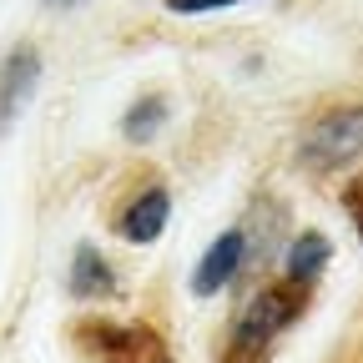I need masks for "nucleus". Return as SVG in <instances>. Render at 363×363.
I'll use <instances>...</instances> for the list:
<instances>
[{"label":"nucleus","mask_w":363,"mask_h":363,"mask_svg":"<svg viewBox=\"0 0 363 363\" xmlns=\"http://www.w3.org/2000/svg\"><path fill=\"white\" fill-rule=\"evenodd\" d=\"M172 222V192L162 187V182H152V187H142L121 212H116V233L131 242V247H147L167 233Z\"/></svg>","instance_id":"nucleus-5"},{"label":"nucleus","mask_w":363,"mask_h":363,"mask_svg":"<svg viewBox=\"0 0 363 363\" xmlns=\"http://www.w3.org/2000/svg\"><path fill=\"white\" fill-rule=\"evenodd\" d=\"M45 6H56V11H66V6H81V0H45Z\"/></svg>","instance_id":"nucleus-12"},{"label":"nucleus","mask_w":363,"mask_h":363,"mask_svg":"<svg viewBox=\"0 0 363 363\" xmlns=\"http://www.w3.org/2000/svg\"><path fill=\"white\" fill-rule=\"evenodd\" d=\"M343 207H348V217H353V227H358V238H363V172L343 187Z\"/></svg>","instance_id":"nucleus-11"},{"label":"nucleus","mask_w":363,"mask_h":363,"mask_svg":"<svg viewBox=\"0 0 363 363\" xmlns=\"http://www.w3.org/2000/svg\"><path fill=\"white\" fill-rule=\"evenodd\" d=\"M363 157V101L358 106H333L303 131V162L313 172H333Z\"/></svg>","instance_id":"nucleus-3"},{"label":"nucleus","mask_w":363,"mask_h":363,"mask_svg":"<svg viewBox=\"0 0 363 363\" xmlns=\"http://www.w3.org/2000/svg\"><path fill=\"white\" fill-rule=\"evenodd\" d=\"M172 16H207V11H227V6H242V0H162Z\"/></svg>","instance_id":"nucleus-10"},{"label":"nucleus","mask_w":363,"mask_h":363,"mask_svg":"<svg viewBox=\"0 0 363 363\" xmlns=\"http://www.w3.org/2000/svg\"><path fill=\"white\" fill-rule=\"evenodd\" d=\"M308 298H313V293H308V288H298V283H288V278L257 288V293H252V303L238 313L233 333H227L222 363H262V358L272 353V343H278V338L298 323V318H303Z\"/></svg>","instance_id":"nucleus-1"},{"label":"nucleus","mask_w":363,"mask_h":363,"mask_svg":"<svg viewBox=\"0 0 363 363\" xmlns=\"http://www.w3.org/2000/svg\"><path fill=\"white\" fill-rule=\"evenodd\" d=\"M242 257H247V233H242V227H227V233H217V238L207 242L202 262L192 267V293H197V298L222 293V288L242 272Z\"/></svg>","instance_id":"nucleus-4"},{"label":"nucleus","mask_w":363,"mask_h":363,"mask_svg":"<svg viewBox=\"0 0 363 363\" xmlns=\"http://www.w3.org/2000/svg\"><path fill=\"white\" fill-rule=\"evenodd\" d=\"M76 343L96 363H172L167 338L152 323H111V318H86L76 328Z\"/></svg>","instance_id":"nucleus-2"},{"label":"nucleus","mask_w":363,"mask_h":363,"mask_svg":"<svg viewBox=\"0 0 363 363\" xmlns=\"http://www.w3.org/2000/svg\"><path fill=\"white\" fill-rule=\"evenodd\" d=\"M162 121H167V96L162 91H147V96H136L131 106H126V116H121V136L126 142H152V136L162 131Z\"/></svg>","instance_id":"nucleus-9"},{"label":"nucleus","mask_w":363,"mask_h":363,"mask_svg":"<svg viewBox=\"0 0 363 363\" xmlns=\"http://www.w3.org/2000/svg\"><path fill=\"white\" fill-rule=\"evenodd\" d=\"M71 298H81V303L116 298V267L101 257V247H91V242L76 247V257H71Z\"/></svg>","instance_id":"nucleus-7"},{"label":"nucleus","mask_w":363,"mask_h":363,"mask_svg":"<svg viewBox=\"0 0 363 363\" xmlns=\"http://www.w3.org/2000/svg\"><path fill=\"white\" fill-rule=\"evenodd\" d=\"M328 257H333V242H328L323 233H298V238L288 242V257H283V278L313 293V283L323 278Z\"/></svg>","instance_id":"nucleus-8"},{"label":"nucleus","mask_w":363,"mask_h":363,"mask_svg":"<svg viewBox=\"0 0 363 363\" xmlns=\"http://www.w3.org/2000/svg\"><path fill=\"white\" fill-rule=\"evenodd\" d=\"M35 81H40V56H35V45H16V51L0 61V121H16V111L30 101Z\"/></svg>","instance_id":"nucleus-6"}]
</instances>
